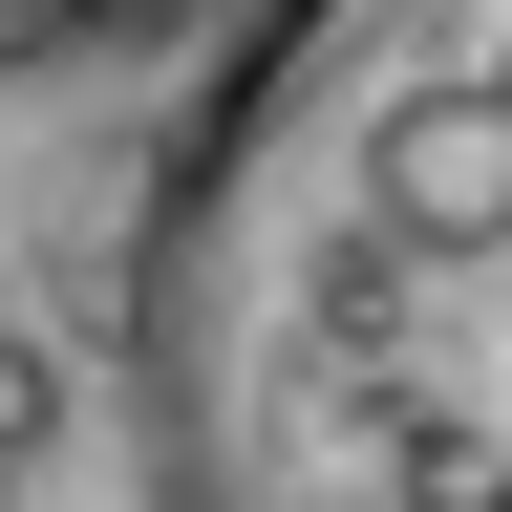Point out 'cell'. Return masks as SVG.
<instances>
[{"mask_svg": "<svg viewBox=\"0 0 512 512\" xmlns=\"http://www.w3.org/2000/svg\"><path fill=\"white\" fill-rule=\"evenodd\" d=\"M107 320L150 512H512V0H256Z\"/></svg>", "mask_w": 512, "mask_h": 512, "instance_id": "1", "label": "cell"}, {"mask_svg": "<svg viewBox=\"0 0 512 512\" xmlns=\"http://www.w3.org/2000/svg\"><path fill=\"white\" fill-rule=\"evenodd\" d=\"M214 0H0V86H107V64L192 43Z\"/></svg>", "mask_w": 512, "mask_h": 512, "instance_id": "2", "label": "cell"}, {"mask_svg": "<svg viewBox=\"0 0 512 512\" xmlns=\"http://www.w3.org/2000/svg\"><path fill=\"white\" fill-rule=\"evenodd\" d=\"M0 448H22V470L64 448V363H43V342H0Z\"/></svg>", "mask_w": 512, "mask_h": 512, "instance_id": "3", "label": "cell"}]
</instances>
